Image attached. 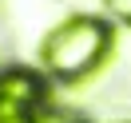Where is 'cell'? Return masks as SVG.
<instances>
[{"instance_id": "obj_1", "label": "cell", "mask_w": 131, "mask_h": 123, "mask_svg": "<svg viewBox=\"0 0 131 123\" xmlns=\"http://www.w3.org/2000/svg\"><path fill=\"white\" fill-rule=\"evenodd\" d=\"M107 52H111V28L95 16H72L48 32L40 60L56 80H80L103 64Z\"/></svg>"}, {"instance_id": "obj_4", "label": "cell", "mask_w": 131, "mask_h": 123, "mask_svg": "<svg viewBox=\"0 0 131 123\" xmlns=\"http://www.w3.org/2000/svg\"><path fill=\"white\" fill-rule=\"evenodd\" d=\"M4 123H32V119H4Z\"/></svg>"}, {"instance_id": "obj_2", "label": "cell", "mask_w": 131, "mask_h": 123, "mask_svg": "<svg viewBox=\"0 0 131 123\" xmlns=\"http://www.w3.org/2000/svg\"><path fill=\"white\" fill-rule=\"evenodd\" d=\"M44 91H48V83L28 68L0 72V123L4 119H32L44 107Z\"/></svg>"}, {"instance_id": "obj_3", "label": "cell", "mask_w": 131, "mask_h": 123, "mask_svg": "<svg viewBox=\"0 0 131 123\" xmlns=\"http://www.w3.org/2000/svg\"><path fill=\"white\" fill-rule=\"evenodd\" d=\"M107 8H111L115 20H123V24H131V0H103Z\"/></svg>"}]
</instances>
